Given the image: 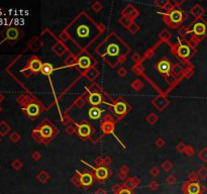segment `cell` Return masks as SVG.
Returning <instances> with one entry per match:
<instances>
[{
  "label": "cell",
  "instance_id": "cell-1",
  "mask_svg": "<svg viewBox=\"0 0 207 194\" xmlns=\"http://www.w3.org/2000/svg\"><path fill=\"white\" fill-rule=\"evenodd\" d=\"M183 191L186 194H202L205 191V187L198 181H189L183 185Z\"/></svg>",
  "mask_w": 207,
  "mask_h": 194
},
{
  "label": "cell",
  "instance_id": "cell-2",
  "mask_svg": "<svg viewBox=\"0 0 207 194\" xmlns=\"http://www.w3.org/2000/svg\"><path fill=\"white\" fill-rule=\"evenodd\" d=\"M192 33L197 38L201 39L207 36V23L204 20H197L192 26Z\"/></svg>",
  "mask_w": 207,
  "mask_h": 194
},
{
  "label": "cell",
  "instance_id": "cell-3",
  "mask_svg": "<svg viewBox=\"0 0 207 194\" xmlns=\"http://www.w3.org/2000/svg\"><path fill=\"white\" fill-rule=\"evenodd\" d=\"M95 178L100 182L107 180L111 175V171L109 170V168L106 166H99L98 168L95 169Z\"/></svg>",
  "mask_w": 207,
  "mask_h": 194
},
{
  "label": "cell",
  "instance_id": "cell-4",
  "mask_svg": "<svg viewBox=\"0 0 207 194\" xmlns=\"http://www.w3.org/2000/svg\"><path fill=\"white\" fill-rule=\"evenodd\" d=\"M23 110L25 111V113L28 115L31 118H34L39 114L41 112V108H39V105L36 104L34 102H29L26 107H24Z\"/></svg>",
  "mask_w": 207,
  "mask_h": 194
},
{
  "label": "cell",
  "instance_id": "cell-5",
  "mask_svg": "<svg viewBox=\"0 0 207 194\" xmlns=\"http://www.w3.org/2000/svg\"><path fill=\"white\" fill-rule=\"evenodd\" d=\"M93 182H94V176L89 173V172H85V173L80 174V184L82 187L89 188L92 186Z\"/></svg>",
  "mask_w": 207,
  "mask_h": 194
},
{
  "label": "cell",
  "instance_id": "cell-6",
  "mask_svg": "<svg viewBox=\"0 0 207 194\" xmlns=\"http://www.w3.org/2000/svg\"><path fill=\"white\" fill-rule=\"evenodd\" d=\"M38 132L41 139H51L54 136V129L50 124H43Z\"/></svg>",
  "mask_w": 207,
  "mask_h": 194
},
{
  "label": "cell",
  "instance_id": "cell-7",
  "mask_svg": "<svg viewBox=\"0 0 207 194\" xmlns=\"http://www.w3.org/2000/svg\"><path fill=\"white\" fill-rule=\"evenodd\" d=\"M169 17H170V21L172 23L178 24L180 23H182V20L184 19V13L180 9H174V10L170 12Z\"/></svg>",
  "mask_w": 207,
  "mask_h": 194
},
{
  "label": "cell",
  "instance_id": "cell-8",
  "mask_svg": "<svg viewBox=\"0 0 207 194\" xmlns=\"http://www.w3.org/2000/svg\"><path fill=\"white\" fill-rule=\"evenodd\" d=\"M77 132L81 137L87 139V137H89L91 136V134H92V127L88 124H82L78 126Z\"/></svg>",
  "mask_w": 207,
  "mask_h": 194
},
{
  "label": "cell",
  "instance_id": "cell-9",
  "mask_svg": "<svg viewBox=\"0 0 207 194\" xmlns=\"http://www.w3.org/2000/svg\"><path fill=\"white\" fill-rule=\"evenodd\" d=\"M177 53H178L179 57H181L183 59L189 58L192 54L191 47H189L188 45H186V44H181V45L178 47V49H177Z\"/></svg>",
  "mask_w": 207,
  "mask_h": 194
},
{
  "label": "cell",
  "instance_id": "cell-10",
  "mask_svg": "<svg viewBox=\"0 0 207 194\" xmlns=\"http://www.w3.org/2000/svg\"><path fill=\"white\" fill-rule=\"evenodd\" d=\"M113 110H114V113L117 115H123L127 112V104L122 100L115 102L113 105Z\"/></svg>",
  "mask_w": 207,
  "mask_h": 194
},
{
  "label": "cell",
  "instance_id": "cell-11",
  "mask_svg": "<svg viewBox=\"0 0 207 194\" xmlns=\"http://www.w3.org/2000/svg\"><path fill=\"white\" fill-rule=\"evenodd\" d=\"M88 102L93 106H97V105L101 104L103 102V97L100 93L98 92H92L90 93V95L88 96Z\"/></svg>",
  "mask_w": 207,
  "mask_h": 194
},
{
  "label": "cell",
  "instance_id": "cell-12",
  "mask_svg": "<svg viewBox=\"0 0 207 194\" xmlns=\"http://www.w3.org/2000/svg\"><path fill=\"white\" fill-rule=\"evenodd\" d=\"M43 65L44 64L41 63V60H38V58H33L29 62V65H28V68L31 72L33 73H38L41 71V68H43Z\"/></svg>",
  "mask_w": 207,
  "mask_h": 194
},
{
  "label": "cell",
  "instance_id": "cell-13",
  "mask_svg": "<svg viewBox=\"0 0 207 194\" xmlns=\"http://www.w3.org/2000/svg\"><path fill=\"white\" fill-rule=\"evenodd\" d=\"M103 110L98 106H92L88 110V116L93 120H97L102 116Z\"/></svg>",
  "mask_w": 207,
  "mask_h": 194
},
{
  "label": "cell",
  "instance_id": "cell-14",
  "mask_svg": "<svg viewBox=\"0 0 207 194\" xmlns=\"http://www.w3.org/2000/svg\"><path fill=\"white\" fill-rule=\"evenodd\" d=\"M172 65L171 62H169L168 60H162L161 62L158 65V69L161 73H164V74H168V73L171 71Z\"/></svg>",
  "mask_w": 207,
  "mask_h": 194
},
{
  "label": "cell",
  "instance_id": "cell-15",
  "mask_svg": "<svg viewBox=\"0 0 207 194\" xmlns=\"http://www.w3.org/2000/svg\"><path fill=\"white\" fill-rule=\"evenodd\" d=\"M119 46L117 44H109L106 49V55L110 56V57H115V56H118L119 55Z\"/></svg>",
  "mask_w": 207,
  "mask_h": 194
},
{
  "label": "cell",
  "instance_id": "cell-16",
  "mask_svg": "<svg viewBox=\"0 0 207 194\" xmlns=\"http://www.w3.org/2000/svg\"><path fill=\"white\" fill-rule=\"evenodd\" d=\"M77 65L79 66V68H81V69H88L92 65V61H91V59L89 57H87V56H82V57L79 58Z\"/></svg>",
  "mask_w": 207,
  "mask_h": 194
},
{
  "label": "cell",
  "instance_id": "cell-17",
  "mask_svg": "<svg viewBox=\"0 0 207 194\" xmlns=\"http://www.w3.org/2000/svg\"><path fill=\"white\" fill-rule=\"evenodd\" d=\"M5 36L8 41H16L19 36V31L15 28H9L6 31Z\"/></svg>",
  "mask_w": 207,
  "mask_h": 194
},
{
  "label": "cell",
  "instance_id": "cell-18",
  "mask_svg": "<svg viewBox=\"0 0 207 194\" xmlns=\"http://www.w3.org/2000/svg\"><path fill=\"white\" fill-rule=\"evenodd\" d=\"M76 33H77L79 38L84 39V38H86V36H88V34H89V33H90V29L86 24H82V25L79 26V28L76 29Z\"/></svg>",
  "mask_w": 207,
  "mask_h": 194
},
{
  "label": "cell",
  "instance_id": "cell-19",
  "mask_svg": "<svg viewBox=\"0 0 207 194\" xmlns=\"http://www.w3.org/2000/svg\"><path fill=\"white\" fill-rule=\"evenodd\" d=\"M54 67H53V65L50 63H46V64H44L43 65V68H41V72L43 73L44 75H46V76H50L52 73L54 72Z\"/></svg>",
  "mask_w": 207,
  "mask_h": 194
},
{
  "label": "cell",
  "instance_id": "cell-20",
  "mask_svg": "<svg viewBox=\"0 0 207 194\" xmlns=\"http://www.w3.org/2000/svg\"><path fill=\"white\" fill-rule=\"evenodd\" d=\"M9 131H10V127L7 126V124L5 121L0 122V134H1V136H5Z\"/></svg>",
  "mask_w": 207,
  "mask_h": 194
},
{
  "label": "cell",
  "instance_id": "cell-21",
  "mask_svg": "<svg viewBox=\"0 0 207 194\" xmlns=\"http://www.w3.org/2000/svg\"><path fill=\"white\" fill-rule=\"evenodd\" d=\"M192 14H193L194 16L196 17H200L202 14L204 13V9L202 8V7L200 5H196L195 7H194L193 9H192Z\"/></svg>",
  "mask_w": 207,
  "mask_h": 194
},
{
  "label": "cell",
  "instance_id": "cell-22",
  "mask_svg": "<svg viewBox=\"0 0 207 194\" xmlns=\"http://www.w3.org/2000/svg\"><path fill=\"white\" fill-rule=\"evenodd\" d=\"M38 179L41 183H46V181L49 180V175L46 173H45V172H41L38 175Z\"/></svg>",
  "mask_w": 207,
  "mask_h": 194
},
{
  "label": "cell",
  "instance_id": "cell-23",
  "mask_svg": "<svg viewBox=\"0 0 207 194\" xmlns=\"http://www.w3.org/2000/svg\"><path fill=\"white\" fill-rule=\"evenodd\" d=\"M197 174H198L199 177L202 179L207 178V168L206 167H201V168L199 169V171L197 172Z\"/></svg>",
  "mask_w": 207,
  "mask_h": 194
},
{
  "label": "cell",
  "instance_id": "cell-24",
  "mask_svg": "<svg viewBox=\"0 0 207 194\" xmlns=\"http://www.w3.org/2000/svg\"><path fill=\"white\" fill-rule=\"evenodd\" d=\"M199 158L203 162H207V148L200 151V153H199Z\"/></svg>",
  "mask_w": 207,
  "mask_h": 194
},
{
  "label": "cell",
  "instance_id": "cell-25",
  "mask_svg": "<svg viewBox=\"0 0 207 194\" xmlns=\"http://www.w3.org/2000/svg\"><path fill=\"white\" fill-rule=\"evenodd\" d=\"M12 167H13V169H15V170L17 171L23 167V163H21L19 160H14L13 163H12Z\"/></svg>",
  "mask_w": 207,
  "mask_h": 194
},
{
  "label": "cell",
  "instance_id": "cell-26",
  "mask_svg": "<svg viewBox=\"0 0 207 194\" xmlns=\"http://www.w3.org/2000/svg\"><path fill=\"white\" fill-rule=\"evenodd\" d=\"M121 188H122L121 185H119V184H115L114 186H112L111 191H112L113 194H118L119 193V191L121 190Z\"/></svg>",
  "mask_w": 207,
  "mask_h": 194
},
{
  "label": "cell",
  "instance_id": "cell-27",
  "mask_svg": "<svg viewBox=\"0 0 207 194\" xmlns=\"http://www.w3.org/2000/svg\"><path fill=\"white\" fill-rule=\"evenodd\" d=\"M10 140L12 142H14V143H16V142H18L20 140V136L17 132H12L10 134Z\"/></svg>",
  "mask_w": 207,
  "mask_h": 194
},
{
  "label": "cell",
  "instance_id": "cell-28",
  "mask_svg": "<svg viewBox=\"0 0 207 194\" xmlns=\"http://www.w3.org/2000/svg\"><path fill=\"white\" fill-rule=\"evenodd\" d=\"M111 129L113 131V126L111 124H103V131L106 132H111Z\"/></svg>",
  "mask_w": 207,
  "mask_h": 194
},
{
  "label": "cell",
  "instance_id": "cell-29",
  "mask_svg": "<svg viewBox=\"0 0 207 194\" xmlns=\"http://www.w3.org/2000/svg\"><path fill=\"white\" fill-rule=\"evenodd\" d=\"M118 194H134V193L131 191V189L126 188V187H122L121 190L119 191V193Z\"/></svg>",
  "mask_w": 207,
  "mask_h": 194
},
{
  "label": "cell",
  "instance_id": "cell-30",
  "mask_svg": "<svg viewBox=\"0 0 207 194\" xmlns=\"http://www.w3.org/2000/svg\"><path fill=\"white\" fill-rule=\"evenodd\" d=\"M72 183L76 186V187H80V186H81V184H80V176H79V177L75 176V177L72 179Z\"/></svg>",
  "mask_w": 207,
  "mask_h": 194
},
{
  "label": "cell",
  "instance_id": "cell-31",
  "mask_svg": "<svg viewBox=\"0 0 207 194\" xmlns=\"http://www.w3.org/2000/svg\"><path fill=\"white\" fill-rule=\"evenodd\" d=\"M163 168H164L165 171H170V170H171V168H172V164L170 163L169 161H166L164 163V165H163Z\"/></svg>",
  "mask_w": 207,
  "mask_h": 194
},
{
  "label": "cell",
  "instance_id": "cell-32",
  "mask_svg": "<svg viewBox=\"0 0 207 194\" xmlns=\"http://www.w3.org/2000/svg\"><path fill=\"white\" fill-rule=\"evenodd\" d=\"M198 174L195 173V172H192V173L189 175V180L190 181H197V179H198Z\"/></svg>",
  "mask_w": 207,
  "mask_h": 194
},
{
  "label": "cell",
  "instance_id": "cell-33",
  "mask_svg": "<svg viewBox=\"0 0 207 194\" xmlns=\"http://www.w3.org/2000/svg\"><path fill=\"white\" fill-rule=\"evenodd\" d=\"M149 187L150 189H152V190H157L158 187H159V184H158L156 181H153V182L149 184Z\"/></svg>",
  "mask_w": 207,
  "mask_h": 194
},
{
  "label": "cell",
  "instance_id": "cell-34",
  "mask_svg": "<svg viewBox=\"0 0 207 194\" xmlns=\"http://www.w3.org/2000/svg\"><path fill=\"white\" fill-rule=\"evenodd\" d=\"M184 152H186V154L188 155V156L194 155V150H193V148H191V147H186V149H185Z\"/></svg>",
  "mask_w": 207,
  "mask_h": 194
},
{
  "label": "cell",
  "instance_id": "cell-35",
  "mask_svg": "<svg viewBox=\"0 0 207 194\" xmlns=\"http://www.w3.org/2000/svg\"><path fill=\"white\" fill-rule=\"evenodd\" d=\"M177 181V179L174 177L173 175H171V176H169L168 178H167V182H168L169 184H174L175 182Z\"/></svg>",
  "mask_w": 207,
  "mask_h": 194
},
{
  "label": "cell",
  "instance_id": "cell-36",
  "mask_svg": "<svg viewBox=\"0 0 207 194\" xmlns=\"http://www.w3.org/2000/svg\"><path fill=\"white\" fill-rule=\"evenodd\" d=\"M132 87L135 88V90H139L140 88H142V83H140L139 81H135L134 84H132Z\"/></svg>",
  "mask_w": 207,
  "mask_h": 194
},
{
  "label": "cell",
  "instance_id": "cell-37",
  "mask_svg": "<svg viewBox=\"0 0 207 194\" xmlns=\"http://www.w3.org/2000/svg\"><path fill=\"white\" fill-rule=\"evenodd\" d=\"M157 119H158V117L156 116V115H153V114H151L149 117H147V120H149L151 124H155Z\"/></svg>",
  "mask_w": 207,
  "mask_h": 194
},
{
  "label": "cell",
  "instance_id": "cell-38",
  "mask_svg": "<svg viewBox=\"0 0 207 194\" xmlns=\"http://www.w3.org/2000/svg\"><path fill=\"white\" fill-rule=\"evenodd\" d=\"M150 172H151V174H152V175H154V176H158V175H159V173H160V171L158 170V168L152 169V170L150 171Z\"/></svg>",
  "mask_w": 207,
  "mask_h": 194
},
{
  "label": "cell",
  "instance_id": "cell-39",
  "mask_svg": "<svg viewBox=\"0 0 207 194\" xmlns=\"http://www.w3.org/2000/svg\"><path fill=\"white\" fill-rule=\"evenodd\" d=\"M118 178L121 179V180H125V178H126V174L122 173V172H119V173H118Z\"/></svg>",
  "mask_w": 207,
  "mask_h": 194
},
{
  "label": "cell",
  "instance_id": "cell-40",
  "mask_svg": "<svg viewBox=\"0 0 207 194\" xmlns=\"http://www.w3.org/2000/svg\"><path fill=\"white\" fill-rule=\"evenodd\" d=\"M95 194H106V191H105L103 188H99V189H97V190H96Z\"/></svg>",
  "mask_w": 207,
  "mask_h": 194
},
{
  "label": "cell",
  "instance_id": "cell-41",
  "mask_svg": "<svg viewBox=\"0 0 207 194\" xmlns=\"http://www.w3.org/2000/svg\"><path fill=\"white\" fill-rule=\"evenodd\" d=\"M185 149H186V146H184L183 144H180L179 146H178V150H179V151L183 152V151H185Z\"/></svg>",
  "mask_w": 207,
  "mask_h": 194
},
{
  "label": "cell",
  "instance_id": "cell-42",
  "mask_svg": "<svg viewBox=\"0 0 207 194\" xmlns=\"http://www.w3.org/2000/svg\"><path fill=\"white\" fill-rule=\"evenodd\" d=\"M33 158L36 159V160H38V158H41V155H39L38 152H36V153H33Z\"/></svg>",
  "mask_w": 207,
  "mask_h": 194
},
{
  "label": "cell",
  "instance_id": "cell-43",
  "mask_svg": "<svg viewBox=\"0 0 207 194\" xmlns=\"http://www.w3.org/2000/svg\"><path fill=\"white\" fill-rule=\"evenodd\" d=\"M164 144H165V142L163 141V140H158V142H157L158 147H162V145H164Z\"/></svg>",
  "mask_w": 207,
  "mask_h": 194
},
{
  "label": "cell",
  "instance_id": "cell-44",
  "mask_svg": "<svg viewBox=\"0 0 207 194\" xmlns=\"http://www.w3.org/2000/svg\"><path fill=\"white\" fill-rule=\"evenodd\" d=\"M118 73H119V75L124 76L125 75V70H124V69H120V70L118 71Z\"/></svg>",
  "mask_w": 207,
  "mask_h": 194
},
{
  "label": "cell",
  "instance_id": "cell-45",
  "mask_svg": "<svg viewBox=\"0 0 207 194\" xmlns=\"http://www.w3.org/2000/svg\"><path fill=\"white\" fill-rule=\"evenodd\" d=\"M4 100V95L3 94H1V93H0V102L1 101H3Z\"/></svg>",
  "mask_w": 207,
  "mask_h": 194
},
{
  "label": "cell",
  "instance_id": "cell-46",
  "mask_svg": "<svg viewBox=\"0 0 207 194\" xmlns=\"http://www.w3.org/2000/svg\"><path fill=\"white\" fill-rule=\"evenodd\" d=\"M2 111V108H1V106H0V112H1Z\"/></svg>",
  "mask_w": 207,
  "mask_h": 194
},
{
  "label": "cell",
  "instance_id": "cell-47",
  "mask_svg": "<svg viewBox=\"0 0 207 194\" xmlns=\"http://www.w3.org/2000/svg\"><path fill=\"white\" fill-rule=\"evenodd\" d=\"M0 143H1V137H0Z\"/></svg>",
  "mask_w": 207,
  "mask_h": 194
}]
</instances>
